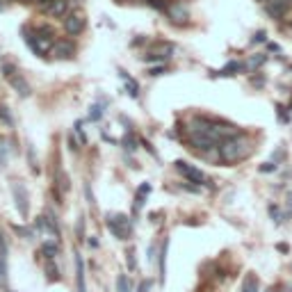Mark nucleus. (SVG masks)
<instances>
[{
  "instance_id": "obj_1",
  "label": "nucleus",
  "mask_w": 292,
  "mask_h": 292,
  "mask_svg": "<svg viewBox=\"0 0 292 292\" xmlns=\"http://www.w3.org/2000/svg\"><path fill=\"white\" fill-rule=\"evenodd\" d=\"M217 149H219V160L226 164H233V162H240L242 158H247V155L251 153V144H249L247 137L235 135V137H231V139L219 142Z\"/></svg>"
},
{
  "instance_id": "obj_2",
  "label": "nucleus",
  "mask_w": 292,
  "mask_h": 292,
  "mask_svg": "<svg viewBox=\"0 0 292 292\" xmlns=\"http://www.w3.org/2000/svg\"><path fill=\"white\" fill-rule=\"evenodd\" d=\"M3 71H5V80L10 82V87L21 96V99H28V96L32 94V87L28 84V80H25L23 75H21L19 71L14 69V66L5 64V66H3Z\"/></svg>"
},
{
  "instance_id": "obj_3",
  "label": "nucleus",
  "mask_w": 292,
  "mask_h": 292,
  "mask_svg": "<svg viewBox=\"0 0 292 292\" xmlns=\"http://www.w3.org/2000/svg\"><path fill=\"white\" fill-rule=\"evenodd\" d=\"M108 228L117 240H128L133 228H130V219L126 215H108Z\"/></svg>"
},
{
  "instance_id": "obj_4",
  "label": "nucleus",
  "mask_w": 292,
  "mask_h": 292,
  "mask_svg": "<svg viewBox=\"0 0 292 292\" xmlns=\"http://www.w3.org/2000/svg\"><path fill=\"white\" fill-rule=\"evenodd\" d=\"M23 41L30 46V50L35 55H39V57H46V53H50V48H53V44H50V41H46L44 37L37 35L35 28H28V30H23Z\"/></svg>"
},
{
  "instance_id": "obj_5",
  "label": "nucleus",
  "mask_w": 292,
  "mask_h": 292,
  "mask_svg": "<svg viewBox=\"0 0 292 292\" xmlns=\"http://www.w3.org/2000/svg\"><path fill=\"white\" fill-rule=\"evenodd\" d=\"M62 25H64V32L69 37L82 35V30H84V14H80V12H69V14L62 19Z\"/></svg>"
},
{
  "instance_id": "obj_6",
  "label": "nucleus",
  "mask_w": 292,
  "mask_h": 292,
  "mask_svg": "<svg viewBox=\"0 0 292 292\" xmlns=\"http://www.w3.org/2000/svg\"><path fill=\"white\" fill-rule=\"evenodd\" d=\"M50 53H53L57 60H73L75 57V44L71 39H60V41H55L53 44Z\"/></svg>"
},
{
  "instance_id": "obj_7",
  "label": "nucleus",
  "mask_w": 292,
  "mask_h": 292,
  "mask_svg": "<svg viewBox=\"0 0 292 292\" xmlns=\"http://www.w3.org/2000/svg\"><path fill=\"white\" fill-rule=\"evenodd\" d=\"M176 169H178L180 173H183L185 178L189 180V183H206V173L201 171V169H197V167H192V164H187V162H183V160H178L176 162Z\"/></svg>"
},
{
  "instance_id": "obj_8",
  "label": "nucleus",
  "mask_w": 292,
  "mask_h": 292,
  "mask_svg": "<svg viewBox=\"0 0 292 292\" xmlns=\"http://www.w3.org/2000/svg\"><path fill=\"white\" fill-rule=\"evenodd\" d=\"M167 14L169 19H171V23H178V25H187V19H189V12L187 7L183 5V3H171V5H167Z\"/></svg>"
},
{
  "instance_id": "obj_9",
  "label": "nucleus",
  "mask_w": 292,
  "mask_h": 292,
  "mask_svg": "<svg viewBox=\"0 0 292 292\" xmlns=\"http://www.w3.org/2000/svg\"><path fill=\"white\" fill-rule=\"evenodd\" d=\"M12 194H14V203L21 217H28V192L21 183H12Z\"/></svg>"
},
{
  "instance_id": "obj_10",
  "label": "nucleus",
  "mask_w": 292,
  "mask_h": 292,
  "mask_svg": "<svg viewBox=\"0 0 292 292\" xmlns=\"http://www.w3.org/2000/svg\"><path fill=\"white\" fill-rule=\"evenodd\" d=\"M189 146L197 151H210L217 146V142H215L210 135H203V133H189Z\"/></svg>"
},
{
  "instance_id": "obj_11",
  "label": "nucleus",
  "mask_w": 292,
  "mask_h": 292,
  "mask_svg": "<svg viewBox=\"0 0 292 292\" xmlns=\"http://www.w3.org/2000/svg\"><path fill=\"white\" fill-rule=\"evenodd\" d=\"M290 10V0H265V12H267L272 19H283Z\"/></svg>"
},
{
  "instance_id": "obj_12",
  "label": "nucleus",
  "mask_w": 292,
  "mask_h": 292,
  "mask_svg": "<svg viewBox=\"0 0 292 292\" xmlns=\"http://www.w3.org/2000/svg\"><path fill=\"white\" fill-rule=\"evenodd\" d=\"M69 0H53L48 7H46V14L48 16H55V19H64L66 14H69Z\"/></svg>"
},
{
  "instance_id": "obj_13",
  "label": "nucleus",
  "mask_w": 292,
  "mask_h": 292,
  "mask_svg": "<svg viewBox=\"0 0 292 292\" xmlns=\"http://www.w3.org/2000/svg\"><path fill=\"white\" fill-rule=\"evenodd\" d=\"M75 287L78 292H87V281H84V262L82 256L75 251Z\"/></svg>"
},
{
  "instance_id": "obj_14",
  "label": "nucleus",
  "mask_w": 292,
  "mask_h": 292,
  "mask_svg": "<svg viewBox=\"0 0 292 292\" xmlns=\"http://www.w3.org/2000/svg\"><path fill=\"white\" fill-rule=\"evenodd\" d=\"M189 133H203V135H208L210 133V126H213V121L206 119V117H192L189 119Z\"/></svg>"
},
{
  "instance_id": "obj_15",
  "label": "nucleus",
  "mask_w": 292,
  "mask_h": 292,
  "mask_svg": "<svg viewBox=\"0 0 292 292\" xmlns=\"http://www.w3.org/2000/svg\"><path fill=\"white\" fill-rule=\"evenodd\" d=\"M167 249H169V240L164 238L160 244V256H158V265H160V281H164L167 276Z\"/></svg>"
},
{
  "instance_id": "obj_16",
  "label": "nucleus",
  "mask_w": 292,
  "mask_h": 292,
  "mask_svg": "<svg viewBox=\"0 0 292 292\" xmlns=\"http://www.w3.org/2000/svg\"><path fill=\"white\" fill-rule=\"evenodd\" d=\"M119 75H121V78H124V80H126V89H128L130 99H139V84H137V82H135V80H133V78H130V75H128V73H126V71H124V69H119Z\"/></svg>"
},
{
  "instance_id": "obj_17",
  "label": "nucleus",
  "mask_w": 292,
  "mask_h": 292,
  "mask_svg": "<svg viewBox=\"0 0 292 292\" xmlns=\"http://www.w3.org/2000/svg\"><path fill=\"white\" fill-rule=\"evenodd\" d=\"M173 50H176V48H173V44H167V41H158V44L153 46V53H158L164 62H167L169 57L173 55Z\"/></svg>"
},
{
  "instance_id": "obj_18",
  "label": "nucleus",
  "mask_w": 292,
  "mask_h": 292,
  "mask_svg": "<svg viewBox=\"0 0 292 292\" xmlns=\"http://www.w3.org/2000/svg\"><path fill=\"white\" fill-rule=\"evenodd\" d=\"M265 62H267V53H256L251 55L247 60V69L249 71H258L260 66H265Z\"/></svg>"
},
{
  "instance_id": "obj_19",
  "label": "nucleus",
  "mask_w": 292,
  "mask_h": 292,
  "mask_svg": "<svg viewBox=\"0 0 292 292\" xmlns=\"http://www.w3.org/2000/svg\"><path fill=\"white\" fill-rule=\"evenodd\" d=\"M242 69H244L242 62H231V64H226L222 71H217V73H213V75H224V78H226V75H238Z\"/></svg>"
},
{
  "instance_id": "obj_20",
  "label": "nucleus",
  "mask_w": 292,
  "mask_h": 292,
  "mask_svg": "<svg viewBox=\"0 0 292 292\" xmlns=\"http://www.w3.org/2000/svg\"><path fill=\"white\" fill-rule=\"evenodd\" d=\"M7 256H10V251H7L5 233H0V269L3 272H7Z\"/></svg>"
},
{
  "instance_id": "obj_21",
  "label": "nucleus",
  "mask_w": 292,
  "mask_h": 292,
  "mask_svg": "<svg viewBox=\"0 0 292 292\" xmlns=\"http://www.w3.org/2000/svg\"><path fill=\"white\" fill-rule=\"evenodd\" d=\"M46 276H48V281H60V267L55 265V258H50V260H46Z\"/></svg>"
},
{
  "instance_id": "obj_22",
  "label": "nucleus",
  "mask_w": 292,
  "mask_h": 292,
  "mask_svg": "<svg viewBox=\"0 0 292 292\" xmlns=\"http://www.w3.org/2000/svg\"><path fill=\"white\" fill-rule=\"evenodd\" d=\"M117 292H133V287H130V281L126 274H119V278H117Z\"/></svg>"
},
{
  "instance_id": "obj_23",
  "label": "nucleus",
  "mask_w": 292,
  "mask_h": 292,
  "mask_svg": "<svg viewBox=\"0 0 292 292\" xmlns=\"http://www.w3.org/2000/svg\"><path fill=\"white\" fill-rule=\"evenodd\" d=\"M0 121L5 126H14V117H12V112L7 110V105L0 103Z\"/></svg>"
},
{
  "instance_id": "obj_24",
  "label": "nucleus",
  "mask_w": 292,
  "mask_h": 292,
  "mask_svg": "<svg viewBox=\"0 0 292 292\" xmlns=\"http://www.w3.org/2000/svg\"><path fill=\"white\" fill-rule=\"evenodd\" d=\"M57 251H60V247H57V240H55V242H46V244H44L46 260H50V258H55V256H57Z\"/></svg>"
},
{
  "instance_id": "obj_25",
  "label": "nucleus",
  "mask_w": 292,
  "mask_h": 292,
  "mask_svg": "<svg viewBox=\"0 0 292 292\" xmlns=\"http://www.w3.org/2000/svg\"><path fill=\"white\" fill-rule=\"evenodd\" d=\"M103 114H105V105H91V110H89V119L91 121H99V119H103Z\"/></svg>"
},
{
  "instance_id": "obj_26",
  "label": "nucleus",
  "mask_w": 292,
  "mask_h": 292,
  "mask_svg": "<svg viewBox=\"0 0 292 292\" xmlns=\"http://www.w3.org/2000/svg\"><path fill=\"white\" fill-rule=\"evenodd\" d=\"M75 240H78V242L84 240V215H80L78 222H75Z\"/></svg>"
},
{
  "instance_id": "obj_27",
  "label": "nucleus",
  "mask_w": 292,
  "mask_h": 292,
  "mask_svg": "<svg viewBox=\"0 0 292 292\" xmlns=\"http://www.w3.org/2000/svg\"><path fill=\"white\" fill-rule=\"evenodd\" d=\"M121 144H124V149H126V151H137V139H135L130 133L126 135L124 139H121Z\"/></svg>"
},
{
  "instance_id": "obj_28",
  "label": "nucleus",
  "mask_w": 292,
  "mask_h": 292,
  "mask_svg": "<svg viewBox=\"0 0 292 292\" xmlns=\"http://www.w3.org/2000/svg\"><path fill=\"white\" fill-rule=\"evenodd\" d=\"M244 292H258V278L253 276V274L244 281Z\"/></svg>"
},
{
  "instance_id": "obj_29",
  "label": "nucleus",
  "mask_w": 292,
  "mask_h": 292,
  "mask_svg": "<svg viewBox=\"0 0 292 292\" xmlns=\"http://www.w3.org/2000/svg\"><path fill=\"white\" fill-rule=\"evenodd\" d=\"M265 82H267L265 73H258V75H253V78H251V84L256 87V89H258V87H265Z\"/></svg>"
},
{
  "instance_id": "obj_30",
  "label": "nucleus",
  "mask_w": 292,
  "mask_h": 292,
  "mask_svg": "<svg viewBox=\"0 0 292 292\" xmlns=\"http://www.w3.org/2000/svg\"><path fill=\"white\" fill-rule=\"evenodd\" d=\"M146 3L158 12H167V3H164V0H146Z\"/></svg>"
},
{
  "instance_id": "obj_31",
  "label": "nucleus",
  "mask_w": 292,
  "mask_h": 292,
  "mask_svg": "<svg viewBox=\"0 0 292 292\" xmlns=\"http://www.w3.org/2000/svg\"><path fill=\"white\" fill-rule=\"evenodd\" d=\"M126 256H128V269H130V272H135V269H137V262H135V251H133V249H128V251H126Z\"/></svg>"
},
{
  "instance_id": "obj_32",
  "label": "nucleus",
  "mask_w": 292,
  "mask_h": 292,
  "mask_svg": "<svg viewBox=\"0 0 292 292\" xmlns=\"http://www.w3.org/2000/svg\"><path fill=\"white\" fill-rule=\"evenodd\" d=\"M253 44H262V41H267V32H265V30H258L256 32V35H253Z\"/></svg>"
},
{
  "instance_id": "obj_33",
  "label": "nucleus",
  "mask_w": 292,
  "mask_h": 292,
  "mask_svg": "<svg viewBox=\"0 0 292 292\" xmlns=\"http://www.w3.org/2000/svg\"><path fill=\"white\" fill-rule=\"evenodd\" d=\"M14 231L19 233V235H23L25 240H32V231H30V228H21V226H14Z\"/></svg>"
},
{
  "instance_id": "obj_34",
  "label": "nucleus",
  "mask_w": 292,
  "mask_h": 292,
  "mask_svg": "<svg viewBox=\"0 0 292 292\" xmlns=\"http://www.w3.org/2000/svg\"><path fill=\"white\" fill-rule=\"evenodd\" d=\"M274 169H276V164H274V162H265V164H260V167H258V171H260V173H269V171H274Z\"/></svg>"
},
{
  "instance_id": "obj_35",
  "label": "nucleus",
  "mask_w": 292,
  "mask_h": 292,
  "mask_svg": "<svg viewBox=\"0 0 292 292\" xmlns=\"http://www.w3.org/2000/svg\"><path fill=\"white\" fill-rule=\"evenodd\" d=\"M164 73H167V66H153V69H151L149 71V75H164Z\"/></svg>"
},
{
  "instance_id": "obj_36",
  "label": "nucleus",
  "mask_w": 292,
  "mask_h": 292,
  "mask_svg": "<svg viewBox=\"0 0 292 292\" xmlns=\"http://www.w3.org/2000/svg\"><path fill=\"white\" fill-rule=\"evenodd\" d=\"M84 192H87V201H89V206H94V194H91L89 185H84Z\"/></svg>"
},
{
  "instance_id": "obj_37",
  "label": "nucleus",
  "mask_w": 292,
  "mask_h": 292,
  "mask_svg": "<svg viewBox=\"0 0 292 292\" xmlns=\"http://www.w3.org/2000/svg\"><path fill=\"white\" fill-rule=\"evenodd\" d=\"M149 287H151V281L146 278V281H142V285H139V292H149Z\"/></svg>"
},
{
  "instance_id": "obj_38",
  "label": "nucleus",
  "mask_w": 292,
  "mask_h": 292,
  "mask_svg": "<svg viewBox=\"0 0 292 292\" xmlns=\"http://www.w3.org/2000/svg\"><path fill=\"white\" fill-rule=\"evenodd\" d=\"M149 192H151V185L149 183H144L142 187H139V194H149Z\"/></svg>"
},
{
  "instance_id": "obj_39",
  "label": "nucleus",
  "mask_w": 292,
  "mask_h": 292,
  "mask_svg": "<svg viewBox=\"0 0 292 292\" xmlns=\"http://www.w3.org/2000/svg\"><path fill=\"white\" fill-rule=\"evenodd\" d=\"M35 3H39V7H41V10H46V7H48L50 3H53V0H35Z\"/></svg>"
},
{
  "instance_id": "obj_40",
  "label": "nucleus",
  "mask_w": 292,
  "mask_h": 292,
  "mask_svg": "<svg viewBox=\"0 0 292 292\" xmlns=\"http://www.w3.org/2000/svg\"><path fill=\"white\" fill-rule=\"evenodd\" d=\"M287 215H292V192L287 194Z\"/></svg>"
},
{
  "instance_id": "obj_41",
  "label": "nucleus",
  "mask_w": 292,
  "mask_h": 292,
  "mask_svg": "<svg viewBox=\"0 0 292 292\" xmlns=\"http://www.w3.org/2000/svg\"><path fill=\"white\" fill-rule=\"evenodd\" d=\"M267 50H269V53H278V46L276 44H267Z\"/></svg>"
},
{
  "instance_id": "obj_42",
  "label": "nucleus",
  "mask_w": 292,
  "mask_h": 292,
  "mask_svg": "<svg viewBox=\"0 0 292 292\" xmlns=\"http://www.w3.org/2000/svg\"><path fill=\"white\" fill-rule=\"evenodd\" d=\"M89 247H91V249H96V247H99V240L91 238V240H89Z\"/></svg>"
},
{
  "instance_id": "obj_43",
  "label": "nucleus",
  "mask_w": 292,
  "mask_h": 292,
  "mask_svg": "<svg viewBox=\"0 0 292 292\" xmlns=\"http://www.w3.org/2000/svg\"><path fill=\"white\" fill-rule=\"evenodd\" d=\"M3 283H5V272L0 269V285H3Z\"/></svg>"
},
{
  "instance_id": "obj_44",
  "label": "nucleus",
  "mask_w": 292,
  "mask_h": 292,
  "mask_svg": "<svg viewBox=\"0 0 292 292\" xmlns=\"http://www.w3.org/2000/svg\"><path fill=\"white\" fill-rule=\"evenodd\" d=\"M21 3H25V5H28V3H35V0H21Z\"/></svg>"
},
{
  "instance_id": "obj_45",
  "label": "nucleus",
  "mask_w": 292,
  "mask_h": 292,
  "mask_svg": "<svg viewBox=\"0 0 292 292\" xmlns=\"http://www.w3.org/2000/svg\"><path fill=\"white\" fill-rule=\"evenodd\" d=\"M7 292H12V290H7Z\"/></svg>"
},
{
  "instance_id": "obj_46",
  "label": "nucleus",
  "mask_w": 292,
  "mask_h": 292,
  "mask_svg": "<svg viewBox=\"0 0 292 292\" xmlns=\"http://www.w3.org/2000/svg\"><path fill=\"white\" fill-rule=\"evenodd\" d=\"M290 3H292V0H290Z\"/></svg>"
}]
</instances>
